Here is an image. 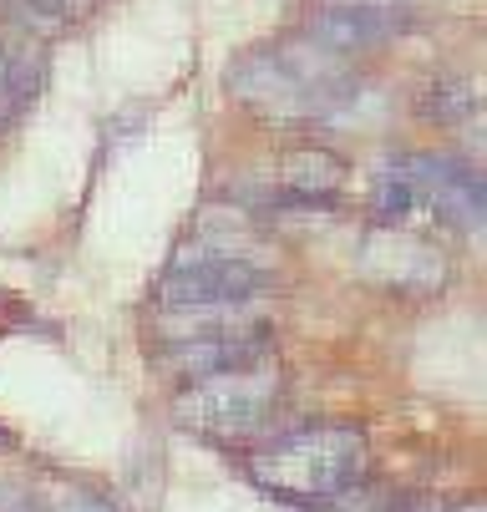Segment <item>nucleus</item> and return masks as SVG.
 <instances>
[{"label": "nucleus", "mask_w": 487, "mask_h": 512, "mask_svg": "<svg viewBox=\"0 0 487 512\" xmlns=\"http://www.w3.org/2000/svg\"><path fill=\"white\" fill-rule=\"evenodd\" d=\"M0 447H11V436H6V431H0Z\"/></svg>", "instance_id": "f3484780"}, {"label": "nucleus", "mask_w": 487, "mask_h": 512, "mask_svg": "<svg viewBox=\"0 0 487 512\" xmlns=\"http://www.w3.org/2000/svg\"><path fill=\"white\" fill-rule=\"evenodd\" d=\"M269 355V330H244V335H208V340H178L158 355V365L168 376L183 381H203V376H219L234 371V365H249Z\"/></svg>", "instance_id": "6e6552de"}, {"label": "nucleus", "mask_w": 487, "mask_h": 512, "mask_svg": "<svg viewBox=\"0 0 487 512\" xmlns=\"http://www.w3.org/2000/svg\"><path fill=\"white\" fill-rule=\"evenodd\" d=\"M345 183V158L330 153V148H295L285 153L280 163V188L285 198H300V203H325L335 198Z\"/></svg>", "instance_id": "9d476101"}, {"label": "nucleus", "mask_w": 487, "mask_h": 512, "mask_svg": "<svg viewBox=\"0 0 487 512\" xmlns=\"http://www.w3.org/2000/svg\"><path fill=\"white\" fill-rule=\"evenodd\" d=\"M361 269L381 284V289H401V295H432V289L447 284V259L422 244V239H411L401 229H376L366 234L361 244Z\"/></svg>", "instance_id": "423d86ee"}, {"label": "nucleus", "mask_w": 487, "mask_h": 512, "mask_svg": "<svg viewBox=\"0 0 487 512\" xmlns=\"http://www.w3.org/2000/svg\"><path fill=\"white\" fill-rule=\"evenodd\" d=\"M21 6L51 31V26H77V21H87L97 0H21Z\"/></svg>", "instance_id": "f8f14e48"}, {"label": "nucleus", "mask_w": 487, "mask_h": 512, "mask_svg": "<svg viewBox=\"0 0 487 512\" xmlns=\"http://www.w3.org/2000/svg\"><path fill=\"white\" fill-rule=\"evenodd\" d=\"M452 512H482V502H467V507H452Z\"/></svg>", "instance_id": "dca6fc26"}, {"label": "nucleus", "mask_w": 487, "mask_h": 512, "mask_svg": "<svg viewBox=\"0 0 487 512\" xmlns=\"http://www.w3.org/2000/svg\"><path fill=\"white\" fill-rule=\"evenodd\" d=\"M406 26L411 21H406L401 6H315L300 41H310V46L345 61V56H361V51H381Z\"/></svg>", "instance_id": "39448f33"}, {"label": "nucleus", "mask_w": 487, "mask_h": 512, "mask_svg": "<svg viewBox=\"0 0 487 512\" xmlns=\"http://www.w3.org/2000/svg\"><path fill=\"white\" fill-rule=\"evenodd\" d=\"M366 472V431L340 426V421H320V426H300L290 436L249 452V477L274 492L290 497L300 507L340 492L345 482H356Z\"/></svg>", "instance_id": "f03ea898"}, {"label": "nucleus", "mask_w": 487, "mask_h": 512, "mask_svg": "<svg viewBox=\"0 0 487 512\" xmlns=\"http://www.w3.org/2000/svg\"><path fill=\"white\" fill-rule=\"evenodd\" d=\"M320 6H406V0H320Z\"/></svg>", "instance_id": "2eb2a0df"}, {"label": "nucleus", "mask_w": 487, "mask_h": 512, "mask_svg": "<svg viewBox=\"0 0 487 512\" xmlns=\"http://www.w3.org/2000/svg\"><path fill=\"white\" fill-rule=\"evenodd\" d=\"M285 401V376L269 355L234 365V371L188 381L173 401V421L193 436H208V442H259V436L274 426Z\"/></svg>", "instance_id": "7ed1b4c3"}, {"label": "nucleus", "mask_w": 487, "mask_h": 512, "mask_svg": "<svg viewBox=\"0 0 487 512\" xmlns=\"http://www.w3.org/2000/svg\"><path fill=\"white\" fill-rule=\"evenodd\" d=\"M0 512H46V507H41V497H31L26 487L0 482Z\"/></svg>", "instance_id": "4468645a"}, {"label": "nucleus", "mask_w": 487, "mask_h": 512, "mask_svg": "<svg viewBox=\"0 0 487 512\" xmlns=\"http://www.w3.org/2000/svg\"><path fill=\"white\" fill-rule=\"evenodd\" d=\"M31 97V82L16 71V61L6 56V46H0V122L6 117H16V107Z\"/></svg>", "instance_id": "ddd939ff"}, {"label": "nucleus", "mask_w": 487, "mask_h": 512, "mask_svg": "<svg viewBox=\"0 0 487 512\" xmlns=\"http://www.w3.org/2000/svg\"><path fill=\"white\" fill-rule=\"evenodd\" d=\"M264 325L269 320L259 300H219V305H168V315L158 320V335L178 345V340H208V335H244Z\"/></svg>", "instance_id": "1a4fd4ad"}, {"label": "nucleus", "mask_w": 487, "mask_h": 512, "mask_svg": "<svg viewBox=\"0 0 487 512\" xmlns=\"http://www.w3.org/2000/svg\"><path fill=\"white\" fill-rule=\"evenodd\" d=\"M229 92L269 127H315L356 97V77L340 56L310 41H290L244 51L229 66Z\"/></svg>", "instance_id": "f257e3e1"}, {"label": "nucleus", "mask_w": 487, "mask_h": 512, "mask_svg": "<svg viewBox=\"0 0 487 512\" xmlns=\"http://www.w3.org/2000/svg\"><path fill=\"white\" fill-rule=\"evenodd\" d=\"M401 168L411 173L422 208L442 213L452 229H477L482 224L487 193H482V178L467 163H457V158H401Z\"/></svg>", "instance_id": "0eeeda50"}, {"label": "nucleus", "mask_w": 487, "mask_h": 512, "mask_svg": "<svg viewBox=\"0 0 487 512\" xmlns=\"http://www.w3.org/2000/svg\"><path fill=\"white\" fill-rule=\"evenodd\" d=\"M274 264L254 259H183L163 274V305H219V300H264Z\"/></svg>", "instance_id": "20e7f679"}, {"label": "nucleus", "mask_w": 487, "mask_h": 512, "mask_svg": "<svg viewBox=\"0 0 487 512\" xmlns=\"http://www.w3.org/2000/svg\"><path fill=\"white\" fill-rule=\"evenodd\" d=\"M427 112L442 122V127H462V122H477V92L457 77L437 82V92L427 97Z\"/></svg>", "instance_id": "9b49d317"}]
</instances>
